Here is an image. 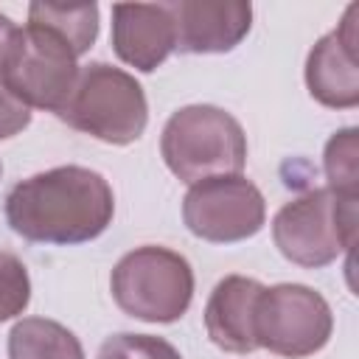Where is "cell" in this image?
Wrapping results in <instances>:
<instances>
[{
	"label": "cell",
	"mask_w": 359,
	"mask_h": 359,
	"mask_svg": "<svg viewBox=\"0 0 359 359\" xmlns=\"http://www.w3.org/2000/svg\"><path fill=\"white\" fill-rule=\"evenodd\" d=\"M115 216L109 182L84 165H56L17 182L6 196V222L25 241L84 244L98 238Z\"/></svg>",
	"instance_id": "6da1fadb"
},
{
	"label": "cell",
	"mask_w": 359,
	"mask_h": 359,
	"mask_svg": "<svg viewBox=\"0 0 359 359\" xmlns=\"http://www.w3.org/2000/svg\"><path fill=\"white\" fill-rule=\"evenodd\" d=\"M160 154L177 180L196 185L202 180L241 174L247 163V135L222 107L188 104L165 121Z\"/></svg>",
	"instance_id": "7a4b0ae2"
},
{
	"label": "cell",
	"mask_w": 359,
	"mask_h": 359,
	"mask_svg": "<svg viewBox=\"0 0 359 359\" xmlns=\"http://www.w3.org/2000/svg\"><path fill=\"white\" fill-rule=\"evenodd\" d=\"M59 118L112 146L135 143L149 123V104L140 81L107 62H90L79 70L76 87Z\"/></svg>",
	"instance_id": "3957f363"
},
{
	"label": "cell",
	"mask_w": 359,
	"mask_h": 359,
	"mask_svg": "<svg viewBox=\"0 0 359 359\" xmlns=\"http://www.w3.org/2000/svg\"><path fill=\"white\" fill-rule=\"evenodd\" d=\"M356 219V196L311 188L275 213L272 238L286 261L320 269L353 250Z\"/></svg>",
	"instance_id": "277c9868"
},
{
	"label": "cell",
	"mask_w": 359,
	"mask_h": 359,
	"mask_svg": "<svg viewBox=\"0 0 359 359\" xmlns=\"http://www.w3.org/2000/svg\"><path fill=\"white\" fill-rule=\"evenodd\" d=\"M109 289L123 314L143 323H177L194 300V269L185 255L146 244L115 264Z\"/></svg>",
	"instance_id": "5b68a950"
},
{
	"label": "cell",
	"mask_w": 359,
	"mask_h": 359,
	"mask_svg": "<svg viewBox=\"0 0 359 359\" xmlns=\"http://www.w3.org/2000/svg\"><path fill=\"white\" fill-rule=\"evenodd\" d=\"M76 59V50L59 34L28 22L8 39L0 56V76L25 107L59 115L81 70Z\"/></svg>",
	"instance_id": "8992f818"
},
{
	"label": "cell",
	"mask_w": 359,
	"mask_h": 359,
	"mask_svg": "<svg viewBox=\"0 0 359 359\" xmlns=\"http://www.w3.org/2000/svg\"><path fill=\"white\" fill-rule=\"evenodd\" d=\"M334 331L328 300L303 283L264 286L255 309L258 348L286 359H306L323 351Z\"/></svg>",
	"instance_id": "52a82bcc"
},
{
	"label": "cell",
	"mask_w": 359,
	"mask_h": 359,
	"mask_svg": "<svg viewBox=\"0 0 359 359\" xmlns=\"http://www.w3.org/2000/svg\"><path fill=\"white\" fill-rule=\"evenodd\" d=\"M185 227L210 244L252 238L266 222V202L255 182L241 174L202 180L182 199Z\"/></svg>",
	"instance_id": "ba28073f"
},
{
	"label": "cell",
	"mask_w": 359,
	"mask_h": 359,
	"mask_svg": "<svg viewBox=\"0 0 359 359\" xmlns=\"http://www.w3.org/2000/svg\"><path fill=\"white\" fill-rule=\"evenodd\" d=\"M359 6L351 3L334 31L317 39L306 59V87L311 98L331 109L359 104Z\"/></svg>",
	"instance_id": "9c48e42d"
},
{
	"label": "cell",
	"mask_w": 359,
	"mask_h": 359,
	"mask_svg": "<svg viewBox=\"0 0 359 359\" xmlns=\"http://www.w3.org/2000/svg\"><path fill=\"white\" fill-rule=\"evenodd\" d=\"M168 8L180 53H227L252 25V6L244 0H177Z\"/></svg>",
	"instance_id": "30bf717a"
},
{
	"label": "cell",
	"mask_w": 359,
	"mask_h": 359,
	"mask_svg": "<svg viewBox=\"0 0 359 359\" xmlns=\"http://www.w3.org/2000/svg\"><path fill=\"white\" fill-rule=\"evenodd\" d=\"M112 50L140 70H157L174 50V17L168 3H115L112 6Z\"/></svg>",
	"instance_id": "8fae6325"
},
{
	"label": "cell",
	"mask_w": 359,
	"mask_h": 359,
	"mask_svg": "<svg viewBox=\"0 0 359 359\" xmlns=\"http://www.w3.org/2000/svg\"><path fill=\"white\" fill-rule=\"evenodd\" d=\"M264 283L244 275L222 278L205 306V331L210 342L227 353H252L255 339V309Z\"/></svg>",
	"instance_id": "7c38bea8"
},
{
	"label": "cell",
	"mask_w": 359,
	"mask_h": 359,
	"mask_svg": "<svg viewBox=\"0 0 359 359\" xmlns=\"http://www.w3.org/2000/svg\"><path fill=\"white\" fill-rule=\"evenodd\" d=\"M8 359H84V348L62 323L22 317L8 334Z\"/></svg>",
	"instance_id": "4fadbf2b"
},
{
	"label": "cell",
	"mask_w": 359,
	"mask_h": 359,
	"mask_svg": "<svg viewBox=\"0 0 359 359\" xmlns=\"http://www.w3.org/2000/svg\"><path fill=\"white\" fill-rule=\"evenodd\" d=\"M28 22L59 34L76 56H84L98 36V6L95 3H31Z\"/></svg>",
	"instance_id": "5bb4252c"
},
{
	"label": "cell",
	"mask_w": 359,
	"mask_h": 359,
	"mask_svg": "<svg viewBox=\"0 0 359 359\" xmlns=\"http://www.w3.org/2000/svg\"><path fill=\"white\" fill-rule=\"evenodd\" d=\"M323 168L328 180L325 188L342 196H356V185H359V129L356 126L339 129L328 137L323 151Z\"/></svg>",
	"instance_id": "9a60e30c"
},
{
	"label": "cell",
	"mask_w": 359,
	"mask_h": 359,
	"mask_svg": "<svg viewBox=\"0 0 359 359\" xmlns=\"http://www.w3.org/2000/svg\"><path fill=\"white\" fill-rule=\"evenodd\" d=\"M98 359H182V356L163 337L123 331V334H112L101 342Z\"/></svg>",
	"instance_id": "2e32d148"
},
{
	"label": "cell",
	"mask_w": 359,
	"mask_h": 359,
	"mask_svg": "<svg viewBox=\"0 0 359 359\" xmlns=\"http://www.w3.org/2000/svg\"><path fill=\"white\" fill-rule=\"evenodd\" d=\"M31 300V280L25 264L14 255L0 250V323L25 311Z\"/></svg>",
	"instance_id": "e0dca14e"
},
{
	"label": "cell",
	"mask_w": 359,
	"mask_h": 359,
	"mask_svg": "<svg viewBox=\"0 0 359 359\" xmlns=\"http://www.w3.org/2000/svg\"><path fill=\"white\" fill-rule=\"evenodd\" d=\"M31 123V107H25L0 76V140L20 135Z\"/></svg>",
	"instance_id": "ac0fdd59"
},
{
	"label": "cell",
	"mask_w": 359,
	"mask_h": 359,
	"mask_svg": "<svg viewBox=\"0 0 359 359\" xmlns=\"http://www.w3.org/2000/svg\"><path fill=\"white\" fill-rule=\"evenodd\" d=\"M14 31H17V25L6 17V14H0V56H3V50H6V45H8V39L14 36Z\"/></svg>",
	"instance_id": "d6986e66"
},
{
	"label": "cell",
	"mask_w": 359,
	"mask_h": 359,
	"mask_svg": "<svg viewBox=\"0 0 359 359\" xmlns=\"http://www.w3.org/2000/svg\"><path fill=\"white\" fill-rule=\"evenodd\" d=\"M0 174H3V165H0Z\"/></svg>",
	"instance_id": "ffe728a7"
}]
</instances>
